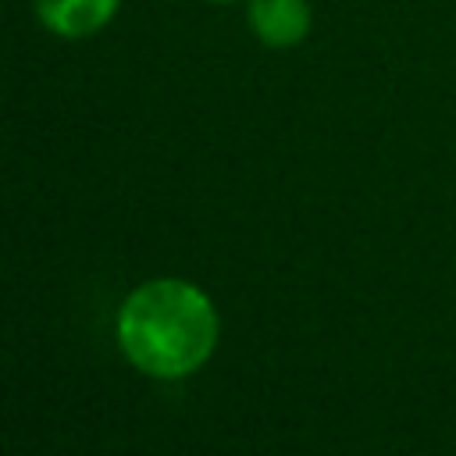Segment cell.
<instances>
[{"mask_svg":"<svg viewBox=\"0 0 456 456\" xmlns=\"http://www.w3.org/2000/svg\"><path fill=\"white\" fill-rule=\"evenodd\" d=\"M118 346L150 378L178 381L200 370L217 346V310L185 278H153L132 289L118 310Z\"/></svg>","mask_w":456,"mask_h":456,"instance_id":"1","label":"cell"},{"mask_svg":"<svg viewBox=\"0 0 456 456\" xmlns=\"http://www.w3.org/2000/svg\"><path fill=\"white\" fill-rule=\"evenodd\" d=\"M249 32L271 46V50H289L299 46L310 36L314 14L306 0H249L246 7Z\"/></svg>","mask_w":456,"mask_h":456,"instance_id":"2","label":"cell"},{"mask_svg":"<svg viewBox=\"0 0 456 456\" xmlns=\"http://www.w3.org/2000/svg\"><path fill=\"white\" fill-rule=\"evenodd\" d=\"M118 4L121 0H36V14L53 36L86 39L118 14Z\"/></svg>","mask_w":456,"mask_h":456,"instance_id":"3","label":"cell"},{"mask_svg":"<svg viewBox=\"0 0 456 456\" xmlns=\"http://www.w3.org/2000/svg\"><path fill=\"white\" fill-rule=\"evenodd\" d=\"M217 4H221V0H217Z\"/></svg>","mask_w":456,"mask_h":456,"instance_id":"4","label":"cell"}]
</instances>
